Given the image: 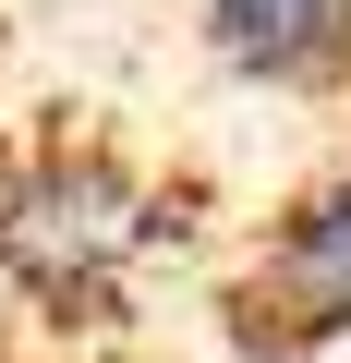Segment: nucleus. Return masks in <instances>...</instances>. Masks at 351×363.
<instances>
[{
  "label": "nucleus",
  "instance_id": "1",
  "mask_svg": "<svg viewBox=\"0 0 351 363\" xmlns=\"http://www.w3.org/2000/svg\"><path fill=\"white\" fill-rule=\"evenodd\" d=\"M145 242H157V218L109 157H37V169L0 182V267L37 279V291H97Z\"/></svg>",
  "mask_w": 351,
  "mask_h": 363
},
{
  "label": "nucleus",
  "instance_id": "2",
  "mask_svg": "<svg viewBox=\"0 0 351 363\" xmlns=\"http://www.w3.org/2000/svg\"><path fill=\"white\" fill-rule=\"evenodd\" d=\"M243 327L267 351H303V339L351 327V157L279 206V230H267V255L243 279Z\"/></svg>",
  "mask_w": 351,
  "mask_h": 363
},
{
  "label": "nucleus",
  "instance_id": "3",
  "mask_svg": "<svg viewBox=\"0 0 351 363\" xmlns=\"http://www.w3.org/2000/svg\"><path fill=\"white\" fill-rule=\"evenodd\" d=\"M206 25L267 85H351V0H206Z\"/></svg>",
  "mask_w": 351,
  "mask_h": 363
}]
</instances>
